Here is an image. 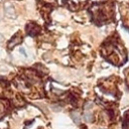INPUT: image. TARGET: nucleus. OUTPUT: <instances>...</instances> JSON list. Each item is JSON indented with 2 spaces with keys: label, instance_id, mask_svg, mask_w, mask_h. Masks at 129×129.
<instances>
[{
  "label": "nucleus",
  "instance_id": "obj_5",
  "mask_svg": "<svg viewBox=\"0 0 129 129\" xmlns=\"http://www.w3.org/2000/svg\"><path fill=\"white\" fill-rule=\"evenodd\" d=\"M20 52H21V53H23L24 55H26V53H25V50H24V48H23V47H21V48H20Z\"/></svg>",
  "mask_w": 129,
  "mask_h": 129
},
{
  "label": "nucleus",
  "instance_id": "obj_3",
  "mask_svg": "<svg viewBox=\"0 0 129 129\" xmlns=\"http://www.w3.org/2000/svg\"><path fill=\"white\" fill-rule=\"evenodd\" d=\"M72 118L74 119V121H75L77 124L80 123V116H79L77 113H73V114H72Z\"/></svg>",
  "mask_w": 129,
  "mask_h": 129
},
{
  "label": "nucleus",
  "instance_id": "obj_6",
  "mask_svg": "<svg viewBox=\"0 0 129 129\" xmlns=\"http://www.w3.org/2000/svg\"><path fill=\"white\" fill-rule=\"evenodd\" d=\"M2 40H3V37H2V35H1V34H0V43H1V42H2Z\"/></svg>",
  "mask_w": 129,
  "mask_h": 129
},
{
  "label": "nucleus",
  "instance_id": "obj_4",
  "mask_svg": "<svg viewBox=\"0 0 129 129\" xmlns=\"http://www.w3.org/2000/svg\"><path fill=\"white\" fill-rule=\"evenodd\" d=\"M92 103H87V105H85V110H90L92 108Z\"/></svg>",
  "mask_w": 129,
  "mask_h": 129
},
{
  "label": "nucleus",
  "instance_id": "obj_1",
  "mask_svg": "<svg viewBox=\"0 0 129 129\" xmlns=\"http://www.w3.org/2000/svg\"><path fill=\"white\" fill-rule=\"evenodd\" d=\"M4 12H5L7 17H14V14H15L14 13V9H13V7L10 4H5Z\"/></svg>",
  "mask_w": 129,
  "mask_h": 129
},
{
  "label": "nucleus",
  "instance_id": "obj_2",
  "mask_svg": "<svg viewBox=\"0 0 129 129\" xmlns=\"http://www.w3.org/2000/svg\"><path fill=\"white\" fill-rule=\"evenodd\" d=\"M84 119H85L87 122H91V121H92V119H93V115H92L91 111L86 110V112H85V114H84Z\"/></svg>",
  "mask_w": 129,
  "mask_h": 129
}]
</instances>
